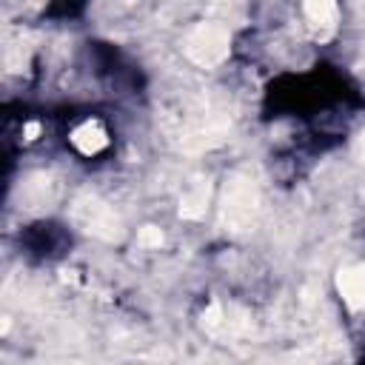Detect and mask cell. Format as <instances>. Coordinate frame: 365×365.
I'll return each instance as SVG.
<instances>
[{
	"label": "cell",
	"instance_id": "obj_1",
	"mask_svg": "<svg viewBox=\"0 0 365 365\" xmlns=\"http://www.w3.org/2000/svg\"><path fill=\"white\" fill-rule=\"evenodd\" d=\"M351 91L345 88V80L331 68H314L308 74H288L271 83L268 88V111L274 117L294 114V117H311L317 111H325L336 103H345Z\"/></svg>",
	"mask_w": 365,
	"mask_h": 365
},
{
	"label": "cell",
	"instance_id": "obj_2",
	"mask_svg": "<svg viewBox=\"0 0 365 365\" xmlns=\"http://www.w3.org/2000/svg\"><path fill=\"white\" fill-rule=\"evenodd\" d=\"M20 242H23V251H26L29 257H40V259L60 257V254L71 245L68 234H66L60 225H51V222L31 225V228L20 237Z\"/></svg>",
	"mask_w": 365,
	"mask_h": 365
}]
</instances>
